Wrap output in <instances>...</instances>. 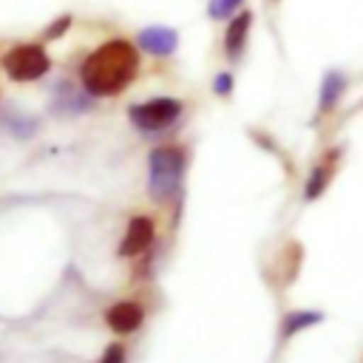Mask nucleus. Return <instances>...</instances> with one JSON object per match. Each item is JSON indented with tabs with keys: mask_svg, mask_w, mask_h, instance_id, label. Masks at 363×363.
<instances>
[{
	"mask_svg": "<svg viewBox=\"0 0 363 363\" xmlns=\"http://www.w3.org/2000/svg\"><path fill=\"white\" fill-rule=\"evenodd\" d=\"M184 113V102L176 96H153L128 108V119L142 133H164L173 128Z\"/></svg>",
	"mask_w": 363,
	"mask_h": 363,
	"instance_id": "7ed1b4c3",
	"label": "nucleus"
},
{
	"mask_svg": "<svg viewBox=\"0 0 363 363\" xmlns=\"http://www.w3.org/2000/svg\"><path fill=\"white\" fill-rule=\"evenodd\" d=\"M340 159H343V147H337V145L326 147L315 159V164L309 167V176L303 182V201H318L329 190V184L335 182V176L340 170Z\"/></svg>",
	"mask_w": 363,
	"mask_h": 363,
	"instance_id": "423d86ee",
	"label": "nucleus"
},
{
	"mask_svg": "<svg viewBox=\"0 0 363 363\" xmlns=\"http://www.w3.org/2000/svg\"><path fill=\"white\" fill-rule=\"evenodd\" d=\"M190 153L184 145L164 142L150 147L147 153V196L159 207H170L184 193V176H187Z\"/></svg>",
	"mask_w": 363,
	"mask_h": 363,
	"instance_id": "f03ea898",
	"label": "nucleus"
},
{
	"mask_svg": "<svg viewBox=\"0 0 363 363\" xmlns=\"http://www.w3.org/2000/svg\"><path fill=\"white\" fill-rule=\"evenodd\" d=\"M3 68H6L9 79H14V82H34L48 74L51 57L40 43H20L6 51Z\"/></svg>",
	"mask_w": 363,
	"mask_h": 363,
	"instance_id": "20e7f679",
	"label": "nucleus"
},
{
	"mask_svg": "<svg viewBox=\"0 0 363 363\" xmlns=\"http://www.w3.org/2000/svg\"><path fill=\"white\" fill-rule=\"evenodd\" d=\"M233 91H235V74H233L230 68L216 71V74H213V94H216L218 99H230Z\"/></svg>",
	"mask_w": 363,
	"mask_h": 363,
	"instance_id": "ddd939ff",
	"label": "nucleus"
},
{
	"mask_svg": "<svg viewBox=\"0 0 363 363\" xmlns=\"http://www.w3.org/2000/svg\"><path fill=\"white\" fill-rule=\"evenodd\" d=\"M136 45L142 54L156 57V60H167L176 54L179 48V31L170 26H145L136 34Z\"/></svg>",
	"mask_w": 363,
	"mask_h": 363,
	"instance_id": "1a4fd4ad",
	"label": "nucleus"
},
{
	"mask_svg": "<svg viewBox=\"0 0 363 363\" xmlns=\"http://www.w3.org/2000/svg\"><path fill=\"white\" fill-rule=\"evenodd\" d=\"M255 26V11L252 9H241L238 14H233L224 28H221V54L227 62H241L247 45H250V34Z\"/></svg>",
	"mask_w": 363,
	"mask_h": 363,
	"instance_id": "39448f33",
	"label": "nucleus"
},
{
	"mask_svg": "<svg viewBox=\"0 0 363 363\" xmlns=\"http://www.w3.org/2000/svg\"><path fill=\"white\" fill-rule=\"evenodd\" d=\"M153 241H156V221H153L150 216L139 213V216H133V218L128 221L116 255H119V258H142L145 252H150Z\"/></svg>",
	"mask_w": 363,
	"mask_h": 363,
	"instance_id": "0eeeda50",
	"label": "nucleus"
},
{
	"mask_svg": "<svg viewBox=\"0 0 363 363\" xmlns=\"http://www.w3.org/2000/svg\"><path fill=\"white\" fill-rule=\"evenodd\" d=\"M267 3V9H278L281 6V0H264Z\"/></svg>",
	"mask_w": 363,
	"mask_h": 363,
	"instance_id": "dca6fc26",
	"label": "nucleus"
},
{
	"mask_svg": "<svg viewBox=\"0 0 363 363\" xmlns=\"http://www.w3.org/2000/svg\"><path fill=\"white\" fill-rule=\"evenodd\" d=\"M96 363H128V349L122 343H108L105 352L96 357Z\"/></svg>",
	"mask_w": 363,
	"mask_h": 363,
	"instance_id": "4468645a",
	"label": "nucleus"
},
{
	"mask_svg": "<svg viewBox=\"0 0 363 363\" xmlns=\"http://www.w3.org/2000/svg\"><path fill=\"white\" fill-rule=\"evenodd\" d=\"M349 91V74L340 71V68H329L320 79V88H318V108H315V122H323L326 116H332L343 96Z\"/></svg>",
	"mask_w": 363,
	"mask_h": 363,
	"instance_id": "6e6552de",
	"label": "nucleus"
},
{
	"mask_svg": "<svg viewBox=\"0 0 363 363\" xmlns=\"http://www.w3.org/2000/svg\"><path fill=\"white\" fill-rule=\"evenodd\" d=\"M244 3L247 0H207V17L213 23H227L233 14H238L241 9H247Z\"/></svg>",
	"mask_w": 363,
	"mask_h": 363,
	"instance_id": "f8f14e48",
	"label": "nucleus"
},
{
	"mask_svg": "<svg viewBox=\"0 0 363 363\" xmlns=\"http://www.w3.org/2000/svg\"><path fill=\"white\" fill-rule=\"evenodd\" d=\"M320 320H323V312H318V309H289V312H284L281 320H278V337H275L278 349H284L295 335L318 326Z\"/></svg>",
	"mask_w": 363,
	"mask_h": 363,
	"instance_id": "9b49d317",
	"label": "nucleus"
},
{
	"mask_svg": "<svg viewBox=\"0 0 363 363\" xmlns=\"http://www.w3.org/2000/svg\"><path fill=\"white\" fill-rule=\"evenodd\" d=\"M142 71V51L133 40L111 37L99 43L79 65V82L85 94L108 99L128 91Z\"/></svg>",
	"mask_w": 363,
	"mask_h": 363,
	"instance_id": "f257e3e1",
	"label": "nucleus"
},
{
	"mask_svg": "<svg viewBox=\"0 0 363 363\" xmlns=\"http://www.w3.org/2000/svg\"><path fill=\"white\" fill-rule=\"evenodd\" d=\"M68 26H71V17H68V14H62L60 20H54V23L43 31V37H45V40H57V37H62V34L68 31Z\"/></svg>",
	"mask_w": 363,
	"mask_h": 363,
	"instance_id": "2eb2a0df",
	"label": "nucleus"
},
{
	"mask_svg": "<svg viewBox=\"0 0 363 363\" xmlns=\"http://www.w3.org/2000/svg\"><path fill=\"white\" fill-rule=\"evenodd\" d=\"M105 323L111 332L116 335H133L142 329L145 323V306L133 298H125V301H116L105 309Z\"/></svg>",
	"mask_w": 363,
	"mask_h": 363,
	"instance_id": "9d476101",
	"label": "nucleus"
}]
</instances>
